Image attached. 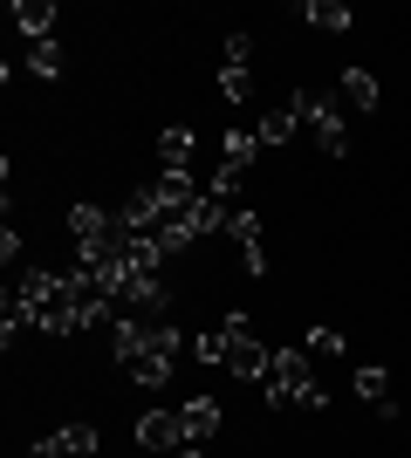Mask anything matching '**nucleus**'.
Instances as JSON below:
<instances>
[{
	"instance_id": "nucleus-8",
	"label": "nucleus",
	"mask_w": 411,
	"mask_h": 458,
	"mask_svg": "<svg viewBox=\"0 0 411 458\" xmlns=\"http://www.w3.org/2000/svg\"><path fill=\"white\" fill-rule=\"evenodd\" d=\"M7 21H14V35H28V41H56V7H48V0H14Z\"/></svg>"
},
{
	"instance_id": "nucleus-17",
	"label": "nucleus",
	"mask_w": 411,
	"mask_h": 458,
	"mask_svg": "<svg viewBox=\"0 0 411 458\" xmlns=\"http://www.w3.org/2000/svg\"><path fill=\"white\" fill-rule=\"evenodd\" d=\"M356 397H364V403H384V397H391V369H384V363H364V369H356Z\"/></svg>"
},
{
	"instance_id": "nucleus-2",
	"label": "nucleus",
	"mask_w": 411,
	"mask_h": 458,
	"mask_svg": "<svg viewBox=\"0 0 411 458\" xmlns=\"http://www.w3.org/2000/svg\"><path fill=\"white\" fill-rule=\"evenodd\" d=\"M288 103L302 110V123L315 131V144H322L330 157L350 151V131H343V110H336V96H330V89H288Z\"/></svg>"
},
{
	"instance_id": "nucleus-5",
	"label": "nucleus",
	"mask_w": 411,
	"mask_h": 458,
	"mask_svg": "<svg viewBox=\"0 0 411 458\" xmlns=\"http://www.w3.org/2000/svg\"><path fill=\"white\" fill-rule=\"evenodd\" d=\"M117 212H103V206H90V199H82V206H69V240H76V247H103V240H117Z\"/></svg>"
},
{
	"instance_id": "nucleus-21",
	"label": "nucleus",
	"mask_w": 411,
	"mask_h": 458,
	"mask_svg": "<svg viewBox=\"0 0 411 458\" xmlns=\"http://www.w3.org/2000/svg\"><path fill=\"white\" fill-rule=\"evenodd\" d=\"M193 356H199V363H227V328H206V335H193Z\"/></svg>"
},
{
	"instance_id": "nucleus-24",
	"label": "nucleus",
	"mask_w": 411,
	"mask_h": 458,
	"mask_svg": "<svg viewBox=\"0 0 411 458\" xmlns=\"http://www.w3.org/2000/svg\"><path fill=\"white\" fill-rule=\"evenodd\" d=\"M172 458H206V445H185V452H172Z\"/></svg>"
},
{
	"instance_id": "nucleus-15",
	"label": "nucleus",
	"mask_w": 411,
	"mask_h": 458,
	"mask_svg": "<svg viewBox=\"0 0 411 458\" xmlns=\"http://www.w3.org/2000/svg\"><path fill=\"white\" fill-rule=\"evenodd\" d=\"M254 157H261V137H254V131H227V137H219V165H234V172H247Z\"/></svg>"
},
{
	"instance_id": "nucleus-11",
	"label": "nucleus",
	"mask_w": 411,
	"mask_h": 458,
	"mask_svg": "<svg viewBox=\"0 0 411 458\" xmlns=\"http://www.w3.org/2000/svg\"><path fill=\"white\" fill-rule=\"evenodd\" d=\"M295 131H302V110H295V103H274V110H268V116H261V123H254L261 151H274V144H288Z\"/></svg>"
},
{
	"instance_id": "nucleus-23",
	"label": "nucleus",
	"mask_w": 411,
	"mask_h": 458,
	"mask_svg": "<svg viewBox=\"0 0 411 458\" xmlns=\"http://www.w3.org/2000/svg\"><path fill=\"white\" fill-rule=\"evenodd\" d=\"M240 178H247V172H234V165H219V172L206 178V191H213V199H227V206H234V191H240Z\"/></svg>"
},
{
	"instance_id": "nucleus-13",
	"label": "nucleus",
	"mask_w": 411,
	"mask_h": 458,
	"mask_svg": "<svg viewBox=\"0 0 411 458\" xmlns=\"http://www.w3.org/2000/svg\"><path fill=\"white\" fill-rule=\"evenodd\" d=\"M295 14L309 21V28H322V35H350V7H343V0H302V7H295Z\"/></svg>"
},
{
	"instance_id": "nucleus-9",
	"label": "nucleus",
	"mask_w": 411,
	"mask_h": 458,
	"mask_svg": "<svg viewBox=\"0 0 411 458\" xmlns=\"http://www.w3.org/2000/svg\"><path fill=\"white\" fill-rule=\"evenodd\" d=\"M124 377H131L137 390H165V383H172V356L151 343V349H137L131 363H124Z\"/></svg>"
},
{
	"instance_id": "nucleus-14",
	"label": "nucleus",
	"mask_w": 411,
	"mask_h": 458,
	"mask_svg": "<svg viewBox=\"0 0 411 458\" xmlns=\"http://www.w3.org/2000/svg\"><path fill=\"white\" fill-rule=\"evenodd\" d=\"M158 165L165 172H193V131L185 123H172V131L158 137Z\"/></svg>"
},
{
	"instance_id": "nucleus-20",
	"label": "nucleus",
	"mask_w": 411,
	"mask_h": 458,
	"mask_svg": "<svg viewBox=\"0 0 411 458\" xmlns=\"http://www.w3.org/2000/svg\"><path fill=\"white\" fill-rule=\"evenodd\" d=\"M219 96H227V103H247V96H254V69H227V62H219Z\"/></svg>"
},
{
	"instance_id": "nucleus-10",
	"label": "nucleus",
	"mask_w": 411,
	"mask_h": 458,
	"mask_svg": "<svg viewBox=\"0 0 411 458\" xmlns=\"http://www.w3.org/2000/svg\"><path fill=\"white\" fill-rule=\"evenodd\" d=\"M178 424H185V445H206L219 431V397H185L178 403Z\"/></svg>"
},
{
	"instance_id": "nucleus-7",
	"label": "nucleus",
	"mask_w": 411,
	"mask_h": 458,
	"mask_svg": "<svg viewBox=\"0 0 411 458\" xmlns=\"http://www.w3.org/2000/svg\"><path fill=\"white\" fill-rule=\"evenodd\" d=\"M137 445H144V452H178V445H185L178 411H144V418H137Z\"/></svg>"
},
{
	"instance_id": "nucleus-16",
	"label": "nucleus",
	"mask_w": 411,
	"mask_h": 458,
	"mask_svg": "<svg viewBox=\"0 0 411 458\" xmlns=\"http://www.w3.org/2000/svg\"><path fill=\"white\" fill-rule=\"evenodd\" d=\"M336 89L350 96V110H377V96H384L371 69H343V82H336Z\"/></svg>"
},
{
	"instance_id": "nucleus-22",
	"label": "nucleus",
	"mask_w": 411,
	"mask_h": 458,
	"mask_svg": "<svg viewBox=\"0 0 411 458\" xmlns=\"http://www.w3.org/2000/svg\"><path fill=\"white\" fill-rule=\"evenodd\" d=\"M309 356H343V335H336L330 322H315L309 328Z\"/></svg>"
},
{
	"instance_id": "nucleus-1",
	"label": "nucleus",
	"mask_w": 411,
	"mask_h": 458,
	"mask_svg": "<svg viewBox=\"0 0 411 458\" xmlns=\"http://www.w3.org/2000/svg\"><path fill=\"white\" fill-rule=\"evenodd\" d=\"M261 390H268V403H302V411H322V403H330V390L309 377V349H274Z\"/></svg>"
},
{
	"instance_id": "nucleus-6",
	"label": "nucleus",
	"mask_w": 411,
	"mask_h": 458,
	"mask_svg": "<svg viewBox=\"0 0 411 458\" xmlns=\"http://www.w3.org/2000/svg\"><path fill=\"white\" fill-rule=\"evenodd\" d=\"M90 452H97V431H90V424H62L48 438H35L28 458H90Z\"/></svg>"
},
{
	"instance_id": "nucleus-18",
	"label": "nucleus",
	"mask_w": 411,
	"mask_h": 458,
	"mask_svg": "<svg viewBox=\"0 0 411 458\" xmlns=\"http://www.w3.org/2000/svg\"><path fill=\"white\" fill-rule=\"evenodd\" d=\"M28 76H41V82L62 76V41H35V48H28Z\"/></svg>"
},
{
	"instance_id": "nucleus-19",
	"label": "nucleus",
	"mask_w": 411,
	"mask_h": 458,
	"mask_svg": "<svg viewBox=\"0 0 411 458\" xmlns=\"http://www.w3.org/2000/svg\"><path fill=\"white\" fill-rule=\"evenodd\" d=\"M219 62H227V69H247V62H254V35H247V28H234V35L219 41Z\"/></svg>"
},
{
	"instance_id": "nucleus-4",
	"label": "nucleus",
	"mask_w": 411,
	"mask_h": 458,
	"mask_svg": "<svg viewBox=\"0 0 411 458\" xmlns=\"http://www.w3.org/2000/svg\"><path fill=\"white\" fill-rule=\"evenodd\" d=\"M219 328H227V369H234V377H247V383H261V377H268V356H274V349L254 343L247 315H234V322H219Z\"/></svg>"
},
{
	"instance_id": "nucleus-3",
	"label": "nucleus",
	"mask_w": 411,
	"mask_h": 458,
	"mask_svg": "<svg viewBox=\"0 0 411 458\" xmlns=\"http://www.w3.org/2000/svg\"><path fill=\"white\" fill-rule=\"evenodd\" d=\"M144 191H151V206H158V219H165V226H172V219H185V212L206 199V185H199L193 172H158ZM165 226H158V233H165Z\"/></svg>"
},
{
	"instance_id": "nucleus-12",
	"label": "nucleus",
	"mask_w": 411,
	"mask_h": 458,
	"mask_svg": "<svg viewBox=\"0 0 411 458\" xmlns=\"http://www.w3.org/2000/svg\"><path fill=\"white\" fill-rule=\"evenodd\" d=\"M158 322H144V315H117V328H110V343H117V363H131L137 349H151Z\"/></svg>"
}]
</instances>
